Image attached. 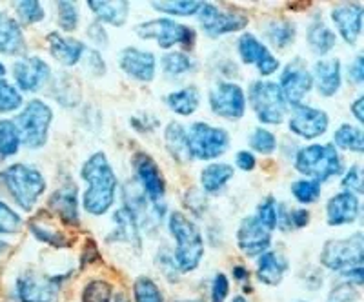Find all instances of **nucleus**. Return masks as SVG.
<instances>
[{
  "mask_svg": "<svg viewBox=\"0 0 364 302\" xmlns=\"http://www.w3.org/2000/svg\"><path fill=\"white\" fill-rule=\"evenodd\" d=\"M80 177L87 184L82 195V207L90 215H104L115 203L117 175L102 151L91 155L82 164Z\"/></svg>",
  "mask_w": 364,
  "mask_h": 302,
  "instance_id": "1",
  "label": "nucleus"
},
{
  "mask_svg": "<svg viewBox=\"0 0 364 302\" xmlns=\"http://www.w3.org/2000/svg\"><path fill=\"white\" fill-rule=\"evenodd\" d=\"M170 233L175 239L173 261L178 274H191L199 268L204 257V240L199 226L182 211H173L168 220Z\"/></svg>",
  "mask_w": 364,
  "mask_h": 302,
  "instance_id": "2",
  "label": "nucleus"
},
{
  "mask_svg": "<svg viewBox=\"0 0 364 302\" xmlns=\"http://www.w3.org/2000/svg\"><path fill=\"white\" fill-rule=\"evenodd\" d=\"M295 170L315 183H328L343 171V158L333 144H311L295 155Z\"/></svg>",
  "mask_w": 364,
  "mask_h": 302,
  "instance_id": "3",
  "label": "nucleus"
},
{
  "mask_svg": "<svg viewBox=\"0 0 364 302\" xmlns=\"http://www.w3.org/2000/svg\"><path fill=\"white\" fill-rule=\"evenodd\" d=\"M2 183L9 195L24 211H31L46 191V178L37 168L29 164H11L2 173Z\"/></svg>",
  "mask_w": 364,
  "mask_h": 302,
  "instance_id": "4",
  "label": "nucleus"
},
{
  "mask_svg": "<svg viewBox=\"0 0 364 302\" xmlns=\"http://www.w3.org/2000/svg\"><path fill=\"white\" fill-rule=\"evenodd\" d=\"M53 109L41 99H35L24 106L18 117L13 122L21 135V144L31 149H38L48 142Z\"/></svg>",
  "mask_w": 364,
  "mask_h": 302,
  "instance_id": "5",
  "label": "nucleus"
},
{
  "mask_svg": "<svg viewBox=\"0 0 364 302\" xmlns=\"http://www.w3.org/2000/svg\"><path fill=\"white\" fill-rule=\"evenodd\" d=\"M248 100L262 124H281L288 113V102L282 95L281 87L269 80H255L250 84Z\"/></svg>",
  "mask_w": 364,
  "mask_h": 302,
  "instance_id": "6",
  "label": "nucleus"
},
{
  "mask_svg": "<svg viewBox=\"0 0 364 302\" xmlns=\"http://www.w3.org/2000/svg\"><path fill=\"white\" fill-rule=\"evenodd\" d=\"M135 33L144 41H155L162 50H170L178 44L188 51L195 46L197 41V33L190 26L178 24L173 18H155V21L142 22L135 28Z\"/></svg>",
  "mask_w": 364,
  "mask_h": 302,
  "instance_id": "7",
  "label": "nucleus"
},
{
  "mask_svg": "<svg viewBox=\"0 0 364 302\" xmlns=\"http://www.w3.org/2000/svg\"><path fill=\"white\" fill-rule=\"evenodd\" d=\"M363 233H355L348 239L326 240L321 252V264L330 271L344 274L348 269L363 266Z\"/></svg>",
  "mask_w": 364,
  "mask_h": 302,
  "instance_id": "8",
  "label": "nucleus"
},
{
  "mask_svg": "<svg viewBox=\"0 0 364 302\" xmlns=\"http://www.w3.org/2000/svg\"><path fill=\"white\" fill-rule=\"evenodd\" d=\"M186 139L191 158L199 161H213L220 157L230 146V133L206 122H193L186 131Z\"/></svg>",
  "mask_w": 364,
  "mask_h": 302,
  "instance_id": "9",
  "label": "nucleus"
},
{
  "mask_svg": "<svg viewBox=\"0 0 364 302\" xmlns=\"http://www.w3.org/2000/svg\"><path fill=\"white\" fill-rule=\"evenodd\" d=\"M197 15H199V24L203 31L211 38L242 31L248 26L246 15L235 11H223L215 4H208V2H204Z\"/></svg>",
  "mask_w": 364,
  "mask_h": 302,
  "instance_id": "10",
  "label": "nucleus"
},
{
  "mask_svg": "<svg viewBox=\"0 0 364 302\" xmlns=\"http://www.w3.org/2000/svg\"><path fill=\"white\" fill-rule=\"evenodd\" d=\"M208 100L211 112L223 119L239 120L246 113V97L239 84L224 82V80L217 82L208 95Z\"/></svg>",
  "mask_w": 364,
  "mask_h": 302,
  "instance_id": "11",
  "label": "nucleus"
},
{
  "mask_svg": "<svg viewBox=\"0 0 364 302\" xmlns=\"http://www.w3.org/2000/svg\"><path fill=\"white\" fill-rule=\"evenodd\" d=\"M282 95L286 102L291 106L302 104V99L311 92L314 87V79H311L310 70L306 68L302 58H294L291 63L284 66L281 73V82H279Z\"/></svg>",
  "mask_w": 364,
  "mask_h": 302,
  "instance_id": "12",
  "label": "nucleus"
},
{
  "mask_svg": "<svg viewBox=\"0 0 364 302\" xmlns=\"http://www.w3.org/2000/svg\"><path fill=\"white\" fill-rule=\"evenodd\" d=\"M58 286L55 277L29 269L17 279V297L21 302H58Z\"/></svg>",
  "mask_w": 364,
  "mask_h": 302,
  "instance_id": "13",
  "label": "nucleus"
},
{
  "mask_svg": "<svg viewBox=\"0 0 364 302\" xmlns=\"http://www.w3.org/2000/svg\"><path fill=\"white\" fill-rule=\"evenodd\" d=\"M133 171H135L136 180L141 183L142 191L146 193L151 203H159V200L164 199L166 195V180L164 175H162L161 168L157 166V162L154 161V157H149L144 151H139V153L133 155Z\"/></svg>",
  "mask_w": 364,
  "mask_h": 302,
  "instance_id": "14",
  "label": "nucleus"
},
{
  "mask_svg": "<svg viewBox=\"0 0 364 302\" xmlns=\"http://www.w3.org/2000/svg\"><path fill=\"white\" fill-rule=\"evenodd\" d=\"M328 128H330V115L324 109L311 108V106H304V104L294 106V112L290 117V129L295 135L311 141V139L324 135Z\"/></svg>",
  "mask_w": 364,
  "mask_h": 302,
  "instance_id": "15",
  "label": "nucleus"
},
{
  "mask_svg": "<svg viewBox=\"0 0 364 302\" xmlns=\"http://www.w3.org/2000/svg\"><path fill=\"white\" fill-rule=\"evenodd\" d=\"M237 246L246 257H261L272 246V232L255 215L245 217L237 230Z\"/></svg>",
  "mask_w": 364,
  "mask_h": 302,
  "instance_id": "16",
  "label": "nucleus"
},
{
  "mask_svg": "<svg viewBox=\"0 0 364 302\" xmlns=\"http://www.w3.org/2000/svg\"><path fill=\"white\" fill-rule=\"evenodd\" d=\"M237 51L245 64H255L262 77H269L279 70L277 57L255 35L242 33L237 41Z\"/></svg>",
  "mask_w": 364,
  "mask_h": 302,
  "instance_id": "17",
  "label": "nucleus"
},
{
  "mask_svg": "<svg viewBox=\"0 0 364 302\" xmlns=\"http://www.w3.org/2000/svg\"><path fill=\"white\" fill-rule=\"evenodd\" d=\"M13 77L17 80L18 90L33 93L41 90L51 77L50 66L38 57L21 58L13 66Z\"/></svg>",
  "mask_w": 364,
  "mask_h": 302,
  "instance_id": "18",
  "label": "nucleus"
},
{
  "mask_svg": "<svg viewBox=\"0 0 364 302\" xmlns=\"http://www.w3.org/2000/svg\"><path fill=\"white\" fill-rule=\"evenodd\" d=\"M120 70L139 82H149L155 79V55L151 51L139 50V48H124L119 55Z\"/></svg>",
  "mask_w": 364,
  "mask_h": 302,
  "instance_id": "19",
  "label": "nucleus"
},
{
  "mask_svg": "<svg viewBox=\"0 0 364 302\" xmlns=\"http://www.w3.org/2000/svg\"><path fill=\"white\" fill-rule=\"evenodd\" d=\"M331 21L344 42L355 44L363 33V6L353 4V2L337 6L331 9Z\"/></svg>",
  "mask_w": 364,
  "mask_h": 302,
  "instance_id": "20",
  "label": "nucleus"
},
{
  "mask_svg": "<svg viewBox=\"0 0 364 302\" xmlns=\"http://www.w3.org/2000/svg\"><path fill=\"white\" fill-rule=\"evenodd\" d=\"M48 206L68 226H79L80 224L79 195H77L75 184H64L55 190L48 200Z\"/></svg>",
  "mask_w": 364,
  "mask_h": 302,
  "instance_id": "21",
  "label": "nucleus"
},
{
  "mask_svg": "<svg viewBox=\"0 0 364 302\" xmlns=\"http://www.w3.org/2000/svg\"><path fill=\"white\" fill-rule=\"evenodd\" d=\"M360 215V200L357 195L341 191L333 195L326 204V222L328 226H344L353 224Z\"/></svg>",
  "mask_w": 364,
  "mask_h": 302,
  "instance_id": "22",
  "label": "nucleus"
},
{
  "mask_svg": "<svg viewBox=\"0 0 364 302\" xmlns=\"http://www.w3.org/2000/svg\"><path fill=\"white\" fill-rule=\"evenodd\" d=\"M311 79L323 97L337 95L343 84V68L339 58H321L318 63H315Z\"/></svg>",
  "mask_w": 364,
  "mask_h": 302,
  "instance_id": "23",
  "label": "nucleus"
},
{
  "mask_svg": "<svg viewBox=\"0 0 364 302\" xmlns=\"http://www.w3.org/2000/svg\"><path fill=\"white\" fill-rule=\"evenodd\" d=\"M46 41L50 44L51 57H53L58 64H63V66L66 68L75 66L77 63H80V58L86 53L84 42L77 41V38L73 37H64V35L58 33V31L48 33Z\"/></svg>",
  "mask_w": 364,
  "mask_h": 302,
  "instance_id": "24",
  "label": "nucleus"
},
{
  "mask_svg": "<svg viewBox=\"0 0 364 302\" xmlns=\"http://www.w3.org/2000/svg\"><path fill=\"white\" fill-rule=\"evenodd\" d=\"M288 274V261L279 252H268L262 253L259 257V264H257V281L266 286H279Z\"/></svg>",
  "mask_w": 364,
  "mask_h": 302,
  "instance_id": "25",
  "label": "nucleus"
},
{
  "mask_svg": "<svg viewBox=\"0 0 364 302\" xmlns=\"http://www.w3.org/2000/svg\"><path fill=\"white\" fill-rule=\"evenodd\" d=\"M26 51V38L17 18L0 13V53L22 55Z\"/></svg>",
  "mask_w": 364,
  "mask_h": 302,
  "instance_id": "26",
  "label": "nucleus"
},
{
  "mask_svg": "<svg viewBox=\"0 0 364 302\" xmlns=\"http://www.w3.org/2000/svg\"><path fill=\"white\" fill-rule=\"evenodd\" d=\"M113 222H115V232L109 235L108 240L115 242H126L135 248L141 249V232H139V222H136L135 215L126 206L117 210L113 213Z\"/></svg>",
  "mask_w": 364,
  "mask_h": 302,
  "instance_id": "27",
  "label": "nucleus"
},
{
  "mask_svg": "<svg viewBox=\"0 0 364 302\" xmlns=\"http://www.w3.org/2000/svg\"><path fill=\"white\" fill-rule=\"evenodd\" d=\"M306 41L310 50L317 55L330 53L337 44V37L336 33H333V29H331L323 18H315V21L308 26Z\"/></svg>",
  "mask_w": 364,
  "mask_h": 302,
  "instance_id": "28",
  "label": "nucleus"
},
{
  "mask_svg": "<svg viewBox=\"0 0 364 302\" xmlns=\"http://www.w3.org/2000/svg\"><path fill=\"white\" fill-rule=\"evenodd\" d=\"M87 8L93 11L99 22L109 26H122L128 21L129 2H104V0H90Z\"/></svg>",
  "mask_w": 364,
  "mask_h": 302,
  "instance_id": "29",
  "label": "nucleus"
},
{
  "mask_svg": "<svg viewBox=\"0 0 364 302\" xmlns=\"http://www.w3.org/2000/svg\"><path fill=\"white\" fill-rule=\"evenodd\" d=\"M166 148L171 153V157L178 162V164H186L191 161L190 148H188V139H186V129L182 128L178 122H170L164 133Z\"/></svg>",
  "mask_w": 364,
  "mask_h": 302,
  "instance_id": "30",
  "label": "nucleus"
},
{
  "mask_svg": "<svg viewBox=\"0 0 364 302\" xmlns=\"http://www.w3.org/2000/svg\"><path fill=\"white\" fill-rule=\"evenodd\" d=\"M166 104L170 106V109L175 113V115H181V117L191 115V113H195L197 109H199V104H200L199 90L193 86L182 87V90H178V92H173L166 97Z\"/></svg>",
  "mask_w": 364,
  "mask_h": 302,
  "instance_id": "31",
  "label": "nucleus"
},
{
  "mask_svg": "<svg viewBox=\"0 0 364 302\" xmlns=\"http://www.w3.org/2000/svg\"><path fill=\"white\" fill-rule=\"evenodd\" d=\"M233 178V168L230 164H223V162H217V164H208L206 168L200 173V184H203L204 191L206 193L215 195L226 186L230 180Z\"/></svg>",
  "mask_w": 364,
  "mask_h": 302,
  "instance_id": "32",
  "label": "nucleus"
},
{
  "mask_svg": "<svg viewBox=\"0 0 364 302\" xmlns=\"http://www.w3.org/2000/svg\"><path fill=\"white\" fill-rule=\"evenodd\" d=\"M333 141L339 149H348V151H355V153H363L364 149V137L363 131L357 129V126L352 124H341L337 128Z\"/></svg>",
  "mask_w": 364,
  "mask_h": 302,
  "instance_id": "33",
  "label": "nucleus"
},
{
  "mask_svg": "<svg viewBox=\"0 0 364 302\" xmlns=\"http://www.w3.org/2000/svg\"><path fill=\"white\" fill-rule=\"evenodd\" d=\"M21 148V135L13 120H0V157L8 158L17 155Z\"/></svg>",
  "mask_w": 364,
  "mask_h": 302,
  "instance_id": "34",
  "label": "nucleus"
},
{
  "mask_svg": "<svg viewBox=\"0 0 364 302\" xmlns=\"http://www.w3.org/2000/svg\"><path fill=\"white\" fill-rule=\"evenodd\" d=\"M295 33H297V29L291 22L282 21V22H273L272 26L266 31V37L268 41L272 42L273 48H277V50H286L288 46H291V42L295 41Z\"/></svg>",
  "mask_w": 364,
  "mask_h": 302,
  "instance_id": "35",
  "label": "nucleus"
},
{
  "mask_svg": "<svg viewBox=\"0 0 364 302\" xmlns=\"http://www.w3.org/2000/svg\"><path fill=\"white\" fill-rule=\"evenodd\" d=\"M203 4L204 2H195V0H173V2H151V8L173 17H191L200 11Z\"/></svg>",
  "mask_w": 364,
  "mask_h": 302,
  "instance_id": "36",
  "label": "nucleus"
},
{
  "mask_svg": "<svg viewBox=\"0 0 364 302\" xmlns=\"http://www.w3.org/2000/svg\"><path fill=\"white\" fill-rule=\"evenodd\" d=\"M29 230L35 235V239L42 240L46 244H51L53 248H66L70 244L63 232H58V230L51 228V226H46L41 219L31 220L29 222Z\"/></svg>",
  "mask_w": 364,
  "mask_h": 302,
  "instance_id": "37",
  "label": "nucleus"
},
{
  "mask_svg": "<svg viewBox=\"0 0 364 302\" xmlns=\"http://www.w3.org/2000/svg\"><path fill=\"white\" fill-rule=\"evenodd\" d=\"M162 70L166 75L177 77V75L193 70V60L184 51H170L162 57Z\"/></svg>",
  "mask_w": 364,
  "mask_h": 302,
  "instance_id": "38",
  "label": "nucleus"
},
{
  "mask_svg": "<svg viewBox=\"0 0 364 302\" xmlns=\"http://www.w3.org/2000/svg\"><path fill=\"white\" fill-rule=\"evenodd\" d=\"M113 288L102 279H93L84 286L80 301L82 302H112Z\"/></svg>",
  "mask_w": 364,
  "mask_h": 302,
  "instance_id": "39",
  "label": "nucleus"
},
{
  "mask_svg": "<svg viewBox=\"0 0 364 302\" xmlns=\"http://www.w3.org/2000/svg\"><path fill=\"white\" fill-rule=\"evenodd\" d=\"M135 302H164L161 288L149 277H139L133 284Z\"/></svg>",
  "mask_w": 364,
  "mask_h": 302,
  "instance_id": "40",
  "label": "nucleus"
},
{
  "mask_svg": "<svg viewBox=\"0 0 364 302\" xmlns=\"http://www.w3.org/2000/svg\"><path fill=\"white\" fill-rule=\"evenodd\" d=\"M291 195L302 204H314L321 199V184L310 180V178H301L291 184Z\"/></svg>",
  "mask_w": 364,
  "mask_h": 302,
  "instance_id": "41",
  "label": "nucleus"
},
{
  "mask_svg": "<svg viewBox=\"0 0 364 302\" xmlns=\"http://www.w3.org/2000/svg\"><path fill=\"white\" fill-rule=\"evenodd\" d=\"M22 106V93L8 80L0 79V113L15 112Z\"/></svg>",
  "mask_w": 364,
  "mask_h": 302,
  "instance_id": "42",
  "label": "nucleus"
},
{
  "mask_svg": "<svg viewBox=\"0 0 364 302\" xmlns=\"http://www.w3.org/2000/svg\"><path fill=\"white\" fill-rule=\"evenodd\" d=\"M250 146H252V149H255L257 153L269 155L277 149V137L269 129L257 128L250 137Z\"/></svg>",
  "mask_w": 364,
  "mask_h": 302,
  "instance_id": "43",
  "label": "nucleus"
},
{
  "mask_svg": "<svg viewBox=\"0 0 364 302\" xmlns=\"http://www.w3.org/2000/svg\"><path fill=\"white\" fill-rule=\"evenodd\" d=\"M75 80H73V75H68V73H60L57 75V79H55L53 84V92H58V90H63L66 93V90H70V86H73ZM80 100V87L79 84L75 86V92H68V97H60L58 102L64 104V106H75V104Z\"/></svg>",
  "mask_w": 364,
  "mask_h": 302,
  "instance_id": "44",
  "label": "nucleus"
},
{
  "mask_svg": "<svg viewBox=\"0 0 364 302\" xmlns=\"http://www.w3.org/2000/svg\"><path fill=\"white\" fill-rule=\"evenodd\" d=\"M255 217L268 232H273V230L277 228V203H275V199H273L272 195L266 197V199L259 204Z\"/></svg>",
  "mask_w": 364,
  "mask_h": 302,
  "instance_id": "45",
  "label": "nucleus"
},
{
  "mask_svg": "<svg viewBox=\"0 0 364 302\" xmlns=\"http://www.w3.org/2000/svg\"><path fill=\"white\" fill-rule=\"evenodd\" d=\"M57 13H58V26L70 33L75 31L79 26V9L73 2H57Z\"/></svg>",
  "mask_w": 364,
  "mask_h": 302,
  "instance_id": "46",
  "label": "nucleus"
},
{
  "mask_svg": "<svg viewBox=\"0 0 364 302\" xmlns=\"http://www.w3.org/2000/svg\"><path fill=\"white\" fill-rule=\"evenodd\" d=\"M22 230V219L17 211H13L8 204L0 200V233L13 235Z\"/></svg>",
  "mask_w": 364,
  "mask_h": 302,
  "instance_id": "47",
  "label": "nucleus"
},
{
  "mask_svg": "<svg viewBox=\"0 0 364 302\" xmlns=\"http://www.w3.org/2000/svg\"><path fill=\"white\" fill-rule=\"evenodd\" d=\"M17 13L21 17L22 24H35V22L44 21V8L41 6V2H35V0H24V2H17Z\"/></svg>",
  "mask_w": 364,
  "mask_h": 302,
  "instance_id": "48",
  "label": "nucleus"
},
{
  "mask_svg": "<svg viewBox=\"0 0 364 302\" xmlns=\"http://www.w3.org/2000/svg\"><path fill=\"white\" fill-rule=\"evenodd\" d=\"M357 298V286L352 282L339 281L331 286L326 302H353Z\"/></svg>",
  "mask_w": 364,
  "mask_h": 302,
  "instance_id": "49",
  "label": "nucleus"
},
{
  "mask_svg": "<svg viewBox=\"0 0 364 302\" xmlns=\"http://www.w3.org/2000/svg\"><path fill=\"white\" fill-rule=\"evenodd\" d=\"M344 191L353 195H363L364 191V180H363V168L359 164H353L350 170L346 171V175L341 180Z\"/></svg>",
  "mask_w": 364,
  "mask_h": 302,
  "instance_id": "50",
  "label": "nucleus"
},
{
  "mask_svg": "<svg viewBox=\"0 0 364 302\" xmlns=\"http://www.w3.org/2000/svg\"><path fill=\"white\" fill-rule=\"evenodd\" d=\"M129 124H132V128L135 129V131L142 133V135H148V133L155 131L161 122H159L157 117L151 115V113L139 112L136 115H133L132 119H129Z\"/></svg>",
  "mask_w": 364,
  "mask_h": 302,
  "instance_id": "51",
  "label": "nucleus"
},
{
  "mask_svg": "<svg viewBox=\"0 0 364 302\" xmlns=\"http://www.w3.org/2000/svg\"><path fill=\"white\" fill-rule=\"evenodd\" d=\"M230 293V281L224 274H217L211 284V302H226Z\"/></svg>",
  "mask_w": 364,
  "mask_h": 302,
  "instance_id": "52",
  "label": "nucleus"
},
{
  "mask_svg": "<svg viewBox=\"0 0 364 302\" xmlns=\"http://www.w3.org/2000/svg\"><path fill=\"white\" fill-rule=\"evenodd\" d=\"M288 220H290L291 230L306 228L310 222V211L304 207H297V210H288Z\"/></svg>",
  "mask_w": 364,
  "mask_h": 302,
  "instance_id": "53",
  "label": "nucleus"
},
{
  "mask_svg": "<svg viewBox=\"0 0 364 302\" xmlns=\"http://www.w3.org/2000/svg\"><path fill=\"white\" fill-rule=\"evenodd\" d=\"M235 164L239 166L242 171H252L255 170L257 158L252 151H239V153L235 155Z\"/></svg>",
  "mask_w": 364,
  "mask_h": 302,
  "instance_id": "54",
  "label": "nucleus"
},
{
  "mask_svg": "<svg viewBox=\"0 0 364 302\" xmlns=\"http://www.w3.org/2000/svg\"><path fill=\"white\" fill-rule=\"evenodd\" d=\"M363 77H364V71H363V55L355 58L350 66V71H348V79L352 84H363Z\"/></svg>",
  "mask_w": 364,
  "mask_h": 302,
  "instance_id": "55",
  "label": "nucleus"
},
{
  "mask_svg": "<svg viewBox=\"0 0 364 302\" xmlns=\"http://www.w3.org/2000/svg\"><path fill=\"white\" fill-rule=\"evenodd\" d=\"M87 35H90V38H93V41H95V44H106V42H108V37H106L102 26H100L99 22H95V24L90 26V29H87Z\"/></svg>",
  "mask_w": 364,
  "mask_h": 302,
  "instance_id": "56",
  "label": "nucleus"
},
{
  "mask_svg": "<svg viewBox=\"0 0 364 302\" xmlns=\"http://www.w3.org/2000/svg\"><path fill=\"white\" fill-rule=\"evenodd\" d=\"M363 106H364V99H363V97H359V99H355L352 102V115L355 117L357 122H360V124H363V122H364Z\"/></svg>",
  "mask_w": 364,
  "mask_h": 302,
  "instance_id": "57",
  "label": "nucleus"
},
{
  "mask_svg": "<svg viewBox=\"0 0 364 302\" xmlns=\"http://www.w3.org/2000/svg\"><path fill=\"white\" fill-rule=\"evenodd\" d=\"M233 277H235V281L239 282H246L250 277V271L245 268V266H235V268H233Z\"/></svg>",
  "mask_w": 364,
  "mask_h": 302,
  "instance_id": "58",
  "label": "nucleus"
},
{
  "mask_svg": "<svg viewBox=\"0 0 364 302\" xmlns=\"http://www.w3.org/2000/svg\"><path fill=\"white\" fill-rule=\"evenodd\" d=\"M8 252H9V244L6 242V240L0 239V259H2V257H4Z\"/></svg>",
  "mask_w": 364,
  "mask_h": 302,
  "instance_id": "59",
  "label": "nucleus"
},
{
  "mask_svg": "<svg viewBox=\"0 0 364 302\" xmlns=\"http://www.w3.org/2000/svg\"><path fill=\"white\" fill-rule=\"evenodd\" d=\"M112 302H129V301H128V297H126L124 293H115V295H113Z\"/></svg>",
  "mask_w": 364,
  "mask_h": 302,
  "instance_id": "60",
  "label": "nucleus"
},
{
  "mask_svg": "<svg viewBox=\"0 0 364 302\" xmlns=\"http://www.w3.org/2000/svg\"><path fill=\"white\" fill-rule=\"evenodd\" d=\"M232 302H248V301H246V297H242V295H237Z\"/></svg>",
  "mask_w": 364,
  "mask_h": 302,
  "instance_id": "61",
  "label": "nucleus"
},
{
  "mask_svg": "<svg viewBox=\"0 0 364 302\" xmlns=\"http://www.w3.org/2000/svg\"><path fill=\"white\" fill-rule=\"evenodd\" d=\"M6 75V68H4V64H0V77H4Z\"/></svg>",
  "mask_w": 364,
  "mask_h": 302,
  "instance_id": "62",
  "label": "nucleus"
},
{
  "mask_svg": "<svg viewBox=\"0 0 364 302\" xmlns=\"http://www.w3.org/2000/svg\"><path fill=\"white\" fill-rule=\"evenodd\" d=\"M178 302H200V301H178Z\"/></svg>",
  "mask_w": 364,
  "mask_h": 302,
  "instance_id": "63",
  "label": "nucleus"
},
{
  "mask_svg": "<svg viewBox=\"0 0 364 302\" xmlns=\"http://www.w3.org/2000/svg\"><path fill=\"white\" fill-rule=\"evenodd\" d=\"M297 302H306V301H297Z\"/></svg>",
  "mask_w": 364,
  "mask_h": 302,
  "instance_id": "64",
  "label": "nucleus"
}]
</instances>
